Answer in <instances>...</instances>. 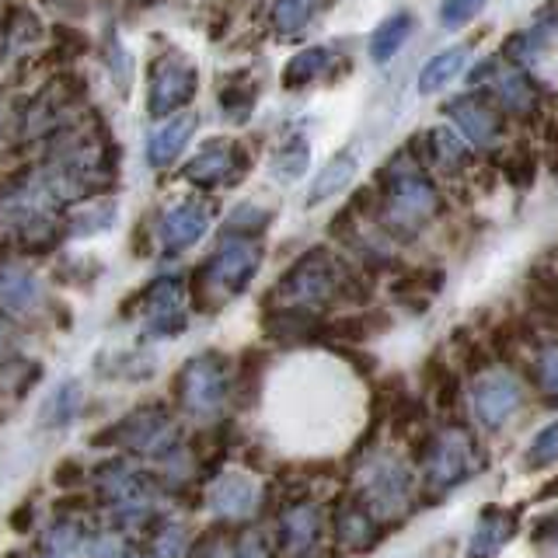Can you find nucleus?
I'll list each match as a JSON object with an SVG mask.
<instances>
[{"mask_svg": "<svg viewBox=\"0 0 558 558\" xmlns=\"http://www.w3.org/2000/svg\"><path fill=\"white\" fill-rule=\"evenodd\" d=\"M304 558H331V555H314V551H311V555H304Z\"/></svg>", "mask_w": 558, "mask_h": 558, "instance_id": "3c124183", "label": "nucleus"}, {"mask_svg": "<svg viewBox=\"0 0 558 558\" xmlns=\"http://www.w3.org/2000/svg\"><path fill=\"white\" fill-rule=\"evenodd\" d=\"M520 401H523L520 380L510 371H488L471 388V405H475V415L485 429H499L510 423Z\"/></svg>", "mask_w": 558, "mask_h": 558, "instance_id": "1a4fd4ad", "label": "nucleus"}, {"mask_svg": "<svg viewBox=\"0 0 558 558\" xmlns=\"http://www.w3.org/2000/svg\"><path fill=\"white\" fill-rule=\"evenodd\" d=\"M209 510L223 520H244L255 513L258 506V488L252 475H217V482L206 493Z\"/></svg>", "mask_w": 558, "mask_h": 558, "instance_id": "f3484780", "label": "nucleus"}, {"mask_svg": "<svg viewBox=\"0 0 558 558\" xmlns=\"http://www.w3.org/2000/svg\"><path fill=\"white\" fill-rule=\"evenodd\" d=\"M185 328H189V311L185 307L147 311L144 339H171V336H182Z\"/></svg>", "mask_w": 558, "mask_h": 558, "instance_id": "58836bf2", "label": "nucleus"}, {"mask_svg": "<svg viewBox=\"0 0 558 558\" xmlns=\"http://www.w3.org/2000/svg\"><path fill=\"white\" fill-rule=\"evenodd\" d=\"M266 366H269V353H266V349H258V345H248L238 356V371H234V380H231V401L241 412L255 409V401L262 395V377H266Z\"/></svg>", "mask_w": 558, "mask_h": 558, "instance_id": "412c9836", "label": "nucleus"}, {"mask_svg": "<svg viewBox=\"0 0 558 558\" xmlns=\"http://www.w3.org/2000/svg\"><path fill=\"white\" fill-rule=\"evenodd\" d=\"M426 384L433 391V401L440 412H453L461 401V374L458 371H447L444 363H426Z\"/></svg>", "mask_w": 558, "mask_h": 558, "instance_id": "2f4dec72", "label": "nucleus"}, {"mask_svg": "<svg viewBox=\"0 0 558 558\" xmlns=\"http://www.w3.org/2000/svg\"><path fill=\"white\" fill-rule=\"evenodd\" d=\"M331 63V52L325 46H311L283 66V87H307L311 81H318Z\"/></svg>", "mask_w": 558, "mask_h": 558, "instance_id": "c756f323", "label": "nucleus"}, {"mask_svg": "<svg viewBox=\"0 0 558 558\" xmlns=\"http://www.w3.org/2000/svg\"><path fill=\"white\" fill-rule=\"evenodd\" d=\"M531 541H534V545H541V548L558 551V510L541 513V517L531 523Z\"/></svg>", "mask_w": 558, "mask_h": 558, "instance_id": "c03bdc74", "label": "nucleus"}, {"mask_svg": "<svg viewBox=\"0 0 558 558\" xmlns=\"http://www.w3.org/2000/svg\"><path fill=\"white\" fill-rule=\"evenodd\" d=\"M377 520L401 517L412 502V471L388 453H371L360 461V488L353 493Z\"/></svg>", "mask_w": 558, "mask_h": 558, "instance_id": "0eeeda50", "label": "nucleus"}, {"mask_svg": "<svg viewBox=\"0 0 558 558\" xmlns=\"http://www.w3.org/2000/svg\"><path fill=\"white\" fill-rule=\"evenodd\" d=\"M4 558H22V551H8Z\"/></svg>", "mask_w": 558, "mask_h": 558, "instance_id": "8fccbe9b", "label": "nucleus"}, {"mask_svg": "<svg viewBox=\"0 0 558 558\" xmlns=\"http://www.w3.org/2000/svg\"><path fill=\"white\" fill-rule=\"evenodd\" d=\"M262 266V244L252 238H223V244L192 272V301L203 314H217L231 296L252 287Z\"/></svg>", "mask_w": 558, "mask_h": 558, "instance_id": "f03ea898", "label": "nucleus"}, {"mask_svg": "<svg viewBox=\"0 0 558 558\" xmlns=\"http://www.w3.org/2000/svg\"><path fill=\"white\" fill-rule=\"evenodd\" d=\"M415 458L423 461L426 485L436 496H444V493H450V488L464 485L482 468L478 447L461 426H447L440 433H429Z\"/></svg>", "mask_w": 558, "mask_h": 558, "instance_id": "423d86ee", "label": "nucleus"}, {"mask_svg": "<svg viewBox=\"0 0 558 558\" xmlns=\"http://www.w3.org/2000/svg\"><path fill=\"white\" fill-rule=\"evenodd\" d=\"M4 35L11 46H28V43H35V35H39V17L28 14L25 8H11Z\"/></svg>", "mask_w": 558, "mask_h": 558, "instance_id": "ea45409f", "label": "nucleus"}, {"mask_svg": "<svg viewBox=\"0 0 558 558\" xmlns=\"http://www.w3.org/2000/svg\"><path fill=\"white\" fill-rule=\"evenodd\" d=\"M548 496H558V478H555V485H545V488H541V499H548Z\"/></svg>", "mask_w": 558, "mask_h": 558, "instance_id": "09e8293b", "label": "nucleus"}, {"mask_svg": "<svg viewBox=\"0 0 558 558\" xmlns=\"http://www.w3.org/2000/svg\"><path fill=\"white\" fill-rule=\"evenodd\" d=\"M17 353H22V328H17L11 314L0 311V371L17 363Z\"/></svg>", "mask_w": 558, "mask_h": 558, "instance_id": "79ce46f5", "label": "nucleus"}, {"mask_svg": "<svg viewBox=\"0 0 558 558\" xmlns=\"http://www.w3.org/2000/svg\"><path fill=\"white\" fill-rule=\"evenodd\" d=\"M493 95H496V105L513 116H527L534 112L537 105V95H534V84L520 74V70H499L493 66Z\"/></svg>", "mask_w": 558, "mask_h": 558, "instance_id": "b1692460", "label": "nucleus"}, {"mask_svg": "<svg viewBox=\"0 0 558 558\" xmlns=\"http://www.w3.org/2000/svg\"><path fill=\"white\" fill-rule=\"evenodd\" d=\"M485 11V0H440V22L447 28H464L471 17Z\"/></svg>", "mask_w": 558, "mask_h": 558, "instance_id": "a19ab883", "label": "nucleus"}, {"mask_svg": "<svg viewBox=\"0 0 558 558\" xmlns=\"http://www.w3.org/2000/svg\"><path fill=\"white\" fill-rule=\"evenodd\" d=\"M112 223H116V203L101 199V203H92V206H84V209H74V214H70L66 223H63V238L101 234V231H109Z\"/></svg>", "mask_w": 558, "mask_h": 558, "instance_id": "c85d7f7f", "label": "nucleus"}, {"mask_svg": "<svg viewBox=\"0 0 558 558\" xmlns=\"http://www.w3.org/2000/svg\"><path fill=\"white\" fill-rule=\"evenodd\" d=\"M140 307H144V314L165 307H185V283L179 276H157L154 283L140 290Z\"/></svg>", "mask_w": 558, "mask_h": 558, "instance_id": "7c9ffc66", "label": "nucleus"}, {"mask_svg": "<svg viewBox=\"0 0 558 558\" xmlns=\"http://www.w3.org/2000/svg\"><path fill=\"white\" fill-rule=\"evenodd\" d=\"M468 66V46H450L418 70V95H436Z\"/></svg>", "mask_w": 558, "mask_h": 558, "instance_id": "393cba45", "label": "nucleus"}, {"mask_svg": "<svg viewBox=\"0 0 558 558\" xmlns=\"http://www.w3.org/2000/svg\"><path fill=\"white\" fill-rule=\"evenodd\" d=\"M377 189L384 196L380 220L398 238H415L440 209V192L423 174V168L412 161L409 150L395 154L384 165V171L377 174Z\"/></svg>", "mask_w": 558, "mask_h": 558, "instance_id": "f257e3e1", "label": "nucleus"}, {"mask_svg": "<svg viewBox=\"0 0 558 558\" xmlns=\"http://www.w3.org/2000/svg\"><path fill=\"white\" fill-rule=\"evenodd\" d=\"M84 405V391H81V380H63L52 388V395L46 398V405H43V426L46 429H57V426H70L77 418Z\"/></svg>", "mask_w": 558, "mask_h": 558, "instance_id": "bb28decb", "label": "nucleus"}, {"mask_svg": "<svg viewBox=\"0 0 558 558\" xmlns=\"http://www.w3.org/2000/svg\"><path fill=\"white\" fill-rule=\"evenodd\" d=\"M272 223V209L255 206V203H241L231 217H227V238H258L266 227Z\"/></svg>", "mask_w": 558, "mask_h": 558, "instance_id": "72a5a7b5", "label": "nucleus"}, {"mask_svg": "<svg viewBox=\"0 0 558 558\" xmlns=\"http://www.w3.org/2000/svg\"><path fill=\"white\" fill-rule=\"evenodd\" d=\"M84 545H87V534L74 520H57L39 541L43 555H66V558H74V551L84 548Z\"/></svg>", "mask_w": 558, "mask_h": 558, "instance_id": "473e14b6", "label": "nucleus"}, {"mask_svg": "<svg viewBox=\"0 0 558 558\" xmlns=\"http://www.w3.org/2000/svg\"><path fill=\"white\" fill-rule=\"evenodd\" d=\"M322 541V510L314 502H290L276 520V545L287 558H304Z\"/></svg>", "mask_w": 558, "mask_h": 558, "instance_id": "9b49d317", "label": "nucleus"}, {"mask_svg": "<svg viewBox=\"0 0 558 558\" xmlns=\"http://www.w3.org/2000/svg\"><path fill=\"white\" fill-rule=\"evenodd\" d=\"M307 165H311V147H307V140L296 136L272 157V174H276V182H296L307 171Z\"/></svg>", "mask_w": 558, "mask_h": 558, "instance_id": "f704fd0d", "label": "nucleus"}, {"mask_svg": "<svg viewBox=\"0 0 558 558\" xmlns=\"http://www.w3.org/2000/svg\"><path fill=\"white\" fill-rule=\"evenodd\" d=\"M171 398L196 423L217 418L231 398V360L220 349H206V353L185 360L171 380Z\"/></svg>", "mask_w": 558, "mask_h": 558, "instance_id": "20e7f679", "label": "nucleus"}, {"mask_svg": "<svg viewBox=\"0 0 558 558\" xmlns=\"http://www.w3.org/2000/svg\"><path fill=\"white\" fill-rule=\"evenodd\" d=\"M520 531V520L513 510H502V506H485L482 517L475 520L468 537V558H496L506 545L513 541Z\"/></svg>", "mask_w": 558, "mask_h": 558, "instance_id": "2eb2a0df", "label": "nucleus"}, {"mask_svg": "<svg viewBox=\"0 0 558 558\" xmlns=\"http://www.w3.org/2000/svg\"><path fill=\"white\" fill-rule=\"evenodd\" d=\"M234 558H272L269 541L262 534H244L234 545Z\"/></svg>", "mask_w": 558, "mask_h": 558, "instance_id": "49530a36", "label": "nucleus"}, {"mask_svg": "<svg viewBox=\"0 0 558 558\" xmlns=\"http://www.w3.org/2000/svg\"><path fill=\"white\" fill-rule=\"evenodd\" d=\"M356 168H360L356 150H339V154L331 157V161L318 171V179L311 182L307 206H322L325 199L339 196V192L356 179Z\"/></svg>", "mask_w": 558, "mask_h": 558, "instance_id": "4be33fe9", "label": "nucleus"}, {"mask_svg": "<svg viewBox=\"0 0 558 558\" xmlns=\"http://www.w3.org/2000/svg\"><path fill=\"white\" fill-rule=\"evenodd\" d=\"M52 482H57L63 493H81V485L87 482V468L77 458H63L57 468H52Z\"/></svg>", "mask_w": 558, "mask_h": 558, "instance_id": "37998d69", "label": "nucleus"}, {"mask_svg": "<svg viewBox=\"0 0 558 558\" xmlns=\"http://www.w3.org/2000/svg\"><path fill=\"white\" fill-rule=\"evenodd\" d=\"M412 35V14L409 11H395L374 28L371 35V60L374 63H388L395 52L405 46V39Z\"/></svg>", "mask_w": 558, "mask_h": 558, "instance_id": "cd10ccee", "label": "nucleus"}, {"mask_svg": "<svg viewBox=\"0 0 558 558\" xmlns=\"http://www.w3.org/2000/svg\"><path fill=\"white\" fill-rule=\"evenodd\" d=\"M558 461V418L534 433V440L523 450V471H541Z\"/></svg>", "mask_w": 558, "mask_h": 558, "instance_id": "c9c22d12", "label": "nucleus"}, {"mask_svg": "<svg viewBox=\"0 0 558 558\" xmlns=\"http://www.w3.org/2000/svg\"><path fill=\"white\" fill-rule=\"evenodd\" d=\"M314 8H318V0H276L272 8V25L279 35H296L304 32Z\"/></svg>", "mask_w": 558, "mask_h": 558, "instance_id": "e433bc0d", "label": "nucleus"}, {"mask_svg": "<svg viewBox=\"0 0 558 558\" xmlns=\"http://www.w3.org/2000/svg\"><path fill=\"white\" fill-rule=\"evenodd\" d=\"M157 371V356L147 349H105L95 360V374L101 380H150Z\"/></svg>", "mask_w": 558, "mask_h": 558, "instance_id": "aec40b11", "label": "nucleus"}, {"mask_svg": "<svg viewBox=\"0 0 558 558\" xmlns=\"http://www.w3.org/2000/svg\"><path fill=\"white\" fill-rule=\"evenodd\" d=\"M248 171V154L241 150V144H206L192 161L185 165V179L199 189H217V185H234Z\"/></svg>", "mask_w": 558, "mask_h": 558, "instance_id": "9d476101", "label": "nucleus"}, {"mask_svg": "<svg viewBox=\"0 0 558 558\" xmlns=\"http://www.w3.org/2000/svg\"><path fill=\"white\" fill-rule=\"evenodd\" d=\"M206 231H209V206L199 203V199L171 206L168 214L161 217V227H157L165 255H182L196 241H203Z\"/></svg>", "mask_w": 558, "mask_h": 558, "instance_id": "4468645a", "label": "nucleus"}, {"mask_svg": "<svg viewBox=\"0 0 558 558\" xmlns=\"http://www.w3.org/2000/svg\"><path fill=\"white\" fill-rule=\"evenodd\" d=\"M322 328L325 318L307 307H266L262 318V331L276 345H322Z\"/></svg>", "mask_w": 558, "mask_h": 558, "instance_id": "ddd939ff", "label": "nucleus"}, {"mask_svg": "<svg viewBox=\"0 0 558 558\" xmlns=\"http://www.w3.org/2000/svg\"><path fill=\"white\" fill-rule=\"evenodd\" d=\"M447 116L458 122L461 136L468 140V144L475 147H493L496 136H499V112L493 109L488 101L468 95V98H458L447 105Z\"/></svg>", "mask_w": 558, "mask_h": 558, "instance_id": "dca6fc26", "label": "nucleus"}, {"mask_svg": "<svg viewBox=\"0 0 558 558\" xmlns=\"http://www.w3.org/2000/svg\"><path fill=\"white\" fill-rule=\"evenodd\" d=\"M92 447H122L136 453V458L157 461V464H171L189 453L179 440V426H174L171 409L165 401L140 405L130 415H122L119 423L92 436Z\"/></svg>", "mask_w": 558, "mask_h": 558, "instance_id": "7ed1b4c3", "label": "nucleus"}, {"mask_svg": "<svg viewBox=\"0 0 558 558\" xmlns=\"http://www.w3.org/2000/svg\"><path fill=\"white\" fill-rule=\"evenodd\" d=\"M345 276L349 272L342 269V262L328 248H307L283 276H279L269 301H279V307L318 311L331 301H339Z\"/></svg>", "mask_w": 558, "mask_h": 558, "instance_id": "39448f33", "label": "nucleus"}, {"mask_svg": "<svg viewBox=\"0 0 558 558\" xmlns=\"http://www.w3.org/2000/svg\"><path fill=\"white\" fill-rule=\"evenodd\" d=\"M43 304V283L28 269L0 262V311L11 314H28L39 311Z\"/></svg>", "mask_w": 558, "mask_h": 558, "instance_id": "a211bd4d", "label": "nucleus"}, {"mask_svg": "<svg viewBox=\"0 0 558 558\" xmlns=\"http://www.w3.org/2000/svg\"><path fill=\"white\" fill-rule=\"evenodd\" d=\"M444 290V272L440 269H412L409 276H401L398 283L391 287V293L398 296L401 304L409 311H426L429 296H436Z\"/></svg>", "mask_w": 558, "mask_h": 558, "instance_id": "a878e982", "label": "nucleus"}, {"mask_svg": "<svg viewBox=\"0 0 558 558\" xmlns=\"http://www.w3.org/2000/svg\"><path fill=\"white\" fill-rule=\"evenodd\" d=\"M331 534H336V541L345 551H371L384 531H380V520L349 493V496L336 499V510H331Z\"/></svg>", "mask_w": 558, "mask_h": 558, "instance_id": "f8f14e48", "label": "nucleus"}, {"mask_svg": "<svg viewBox=\"0 0 558 558\" xmlns=\"http://www.w3.org/2000/svg\"><path fill=\"white\" fill-rule=\"evenodd\" d=\"M8 527L14 531V534H32L35 531V506L32 502H22L17 510L8 517Z\"/></svg>", "mask_w": 558, "mask_h": 558, "instance_id": "de8ad7c7", "label": "nucleus"}, {"mask_svg": "<svg viewBox=\"0 0 558 558\" xmlns=\"http://www.w3.org/2000/svg\"><path fill=\"white\" fill-rule=\"evenodd\" d=\"M196 126H199V116L185 112V116H174L171 122H165V126L157 130V133H150V140H147V165L150 168L174 165V157L185 150V144L192 140V133H196Z\"/></svg>", "mask_w": 558, "mask_h": 558, "instance_id": "6ab92c4d", "label": "nucleus"}, {"mask_svg": "<svg viewBox=\"0 0 558 558\" xmlns=\"http://www.w3.org/2000/svg\"><path fill=\"white\" fill-rule=\"evenodd\" d=\"M418 144H426V157H429L433 168H440V171H461V168H468L471 150H468L464 136L458 130L433 126L429 133L418 136Z\"/></svg>", "mask_w": 558, "mask_h": 558, "instance_id": "5701e85b", "label": "nucleus"}, {"mask_svg": "<svg viewBox=\"0 0 558 558\" xmlns=\"http://www.w3.org/2000/svg\"><path fill=\"white\" fill-rule=\"evenodd\" d=\"M95 499L87 496V493H63L57 502H52V513H57L60 520H70V517H77L84 510H92Z\"/></svg>", "mask_w": 558, "mask_h": 558, "instance_id": "a18cd8bd", "label": "nucleus"}, {"mask_svg": "<svg viewBox=\"0 0 558 558\" xmlns=\"http://www.w3.org/2000/svg\"><path fill=\"white\" fill-rule=\"evenodd\" d=\"M199 74L196 66L185 63L182 57H161L150 66V92H147V112L154 119H165L171 112H179L182 105L192 101L196 95Z\"/></svg>", "mask_w": 558, "mask_h": 558, "instance_id": "6e6552de", "label": "nucleus"}, {"mask_svg": "<svg viewBox=\"0 0 558 558\" xmlns=\"http://www.w3.org/2000/svg\"><path fill=\"white\" fill-rule=\"evenodd\" d=\"M537 388L545 395V405H558V342H545L534 360Z\"/></svg>", "mask_w": 558, "mask_h": 558, "instance_id": "4c0bfd02", "label": "nucleus"}]
</instances>
